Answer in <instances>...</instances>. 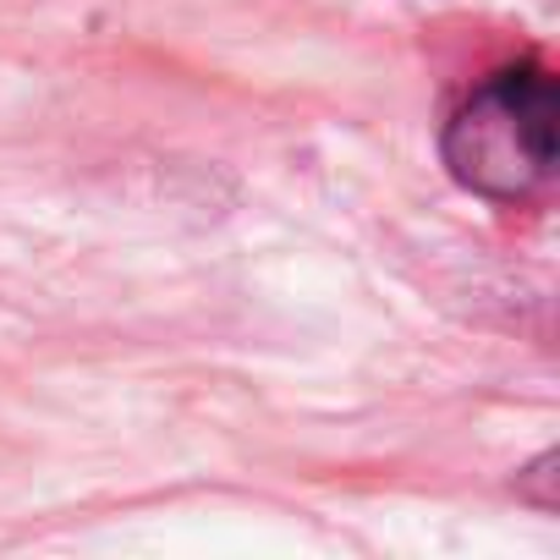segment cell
Listing matches in <instances>:
<instances>
[{"label": "cell", "mask_w": 560, "mask_h": 560, "mask_svg": "<svg viewBox=\"0 0 560 560\" xmlns=\"http://www.w3.org/2000/svg\"><path fill=\"white\" fill-rule=\"evenodd\" d=\"M555 83L538 67L494 72L445 127V165L483 198H527L555 176Z\"/></svg>", "instance_id": "1"}]
</instances>
